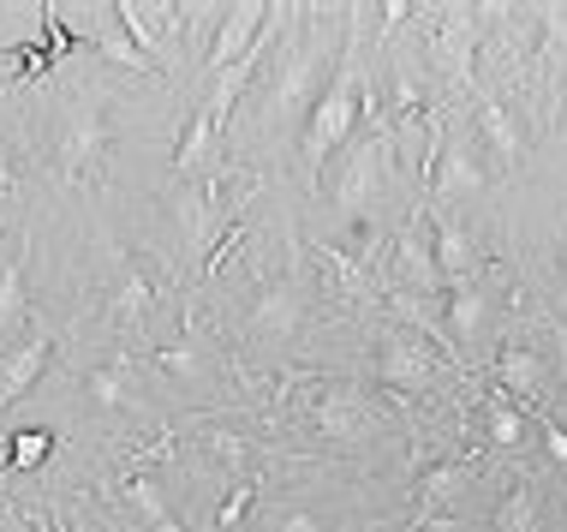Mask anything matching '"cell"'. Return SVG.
I'll return each mask as SVG.
<instances>
[{
    "label": "cell",
    "instance_id": "cell-1",
    "mask_svg": "<svg viewBox=\"0 0 567 532\" xmlns=\"http://www.w3.org/2000/svg\"><path fill=\"white\" fill-rule=\"evenodd\" d=\"M359 19H364V7H352V49L341 60V72H329L323 90H317V102L305 109L299 150H305V174L311 180L323 174V162L359 132V114L371 109V96H364V72H359Z\"/></svg>",
    "mask_w": 567,
    "mask_h": 532
},
{
    "label": "cell",
    "instance_id": "cell-2",
    "mask_svg": "<svg viewBox=\"0 0 567 532\" xmlns=\"http://www.w3.org/2000/svg\"><path fill=\"white\" fill-rule=\"evenodd\" d=\"M389 186H394V132L377 126V132H364V139L352 144L334 197H341V209L364 216L371 204H382V197H389Z\"/></svg>",
    "mask_w": 567,
    "mask_h": 532
},
{
    "label": "cell",
    "instance_id": "cell-3",
    "mask_svg": "<svg viewBox=\"0 0 567 532\" xmlns=\"http://www.w3.org/2000/svg\"><path fill=\"white\" fill-rule=\"evenodd\" d=\"M275 12H281V7H269V0H239V7H221V12H216V37H209L204 66H209V72L239 66V60L251 54L257 42H264V30L275 24Z\"/></svg>",
    "mask_w": 567,
    "mask_h": 532
},
{
    "label": "cell",
    "instance_id": "cell-4",
    "mask_svg": "<svg viewBox=\"0 0 567 532\" xmlns=\"http://www.w3.org/2000/svg\"><path fill=\"white\" fill-rule=\"evenodd\" d=\"M60 174L66 180H96L102 174V156H109V114L96 109V102H79L66 120V132H60Z\"/></svg>",
    "mask_w": 567,
    "mask_h": 532
},
{
    "label": "cell",
    "instance_id": "cell-5",
    "mask_svg": "<svg viewBox=\"0 0 567 532\" xmlns=\"http://www.w3.org/2000/svg\"><path fill=\"white\" fill-rule=\"evenodd\" d=\"M114 24L126 30V42L137 54L150 60V66L167 72V54H174V24H179V7H167V0H114Z\"/></svg>",
    "mask_w": 567,
    "mask_h": 532
},
{
    "label": "cell",
    "instance_id": "cell-6",
    "mask_svg": "<svg viewBox=\"0 0 567 532\" xmlns=\"http://www.w3.org/2000/svg\"><path fill=\"white\" fill-rule=\"evenodd\" d=\"M227 209H234V204H227V186H221V180H204V174L186 180V192L174 197L179 239H186L192 252H204L209 239H216V227L227 222Z\"/></svg>",
    "mask_w": 567,
    "mask_h": 532
},
{
    "label": "cell",
    "instance_id": "cell-7",
    "mask_svg": "<svg viewBox=\"0 0 567 532\" xmlns=\"http://www.w3.org/2000/svg\"><path fill=\"white\" fill-rule=\"evenodd\" d=\"M382 383L401 389V395L436 389V354L424 341H412L406 329H389V336H382Z\"/></svg>",
    "mask_w": 567,
    "mask_h": 532
},
{
    "label": "cell",
    "instance_id": "cell-8",
    "mask_svg": "<svg viewBox=\"0 0 567 532\" xmlns=\"http://www.w3.org/2000/svg\"><path fill=\"white\" fill-rule=\"evenodd\" d=\"M431 186H436L442 204H454V197H478L489 186L484 150L466 144V139H449V144H442V156H436V168H431Z\"/></svg>",
    "mask_w": 567,
    "mask_h": 532
},
{
    "label": "cell",
    "instance_id": "cell-9",
    "mask_svg": "<svg viewBox=\"0 0 567 532\" xmlns=\"http://www.w3.org/2000/svg\"><path fill=\"white\" fill-rule=\"evenodd\" d=\"M317 431L334 437V443H364V437L377 431V413L364 407L359 389H334L317 401Z\"/></svg>",
    "mask_w": 567,
    "mask_h": 532
},
{
    "label": "cell",
    "instance_id": "cell-10",
    "mask_svg": "<svg viewBox=\"0 0 567 532\" xmlns=\"http://www.w3.org/2000/svg\"><path fill=\"white\" fill-rule=\"evenodd\" d=\"M431 252H436L442 287H449V282H478V239H472L454 216L431 222Z\"/></svg>",
    "mask_w": 567,
    "mask_h": 532
},
{
    "label": "cell",
    "instance_id": "cell-11",
    "mask_svg": "<svg viewBox=\"0 0 567 532\" xmlns=\"http://www.w3.org/2000/svg\"><path fill=\"white\" fill-rule=\"evenodd\" d=\"M431 12H436V30H431L436 60L454 72V79H466V60H472V37H478V19H472V7H431Z\"/></svg>",
    "mask_w": 567,
    "mask_h": 532
},
{
    "label": "cell",
    "instance_id": "cell-12",
    "mask_svg": "<svg viewBox=\"0 0 567 532\" xmlns=\"http://www.w3.org/2000/svg\"><path fill=\"white\" fill-rule=\"evenodd\" d=\"M49 354H54L49 336H30L24 347H7V354H0V407L24 401L30 383L42 377V365H49Z\"/></svg>",
    "mask_w": 567,
    "mask_h": 532
},
{
    "label": "cell",
    "instance_id": "cell-13",
    "mask_svg": "<svg viewBox=\"0 0 567 532\" xmlns=\"http://www.w3.org/2000/svg\"><path fill=\"white\" fill-rule=\"evenodd\" d=\"M442 329H449L460 347H472L484 336V287L478 282H449L442 287Z\"/></svg>",
    "mask_w": 567,
    "mask_h": 532
},
{
    "label": "cell",
    "instance_id": "cell-14",
    "mask_svg": "<svg viewBox=\"0 0 567 532\" xmlns=\"http://www.w3.org/2000/svg\"><path fill=\"white\" fill-rule=\"evenodd\" d=\"M394 264H401V276L412 287H424V294H442V269H436V252H431V227H406L401 239H394Z\"/></svg>",
    "mask_w": 567,
    "mask_h": 532
},
{
    "label": "cell",
    "instance_id": "cell-15",
    "mask_svg": "<svg viewBox=\"0 0 567 532\" xmlns=\"http://www.w3.org/2000/svg\"><path fill=\"white\" fill-rule=\"evenodd\" d=\"M496 383L508 401H526V395H544V365L532 347H502V359H496Z\"/></svg>",
    "mask_w": 567,
    "mask_h": 532
},
{
    "label": "cell",
    "instance_id": "cell-16",
    "mask_svg": "<svg viewBox=\"0 0 567 532\" xmlns=\"http://www.w3.org/2000/svg\"><path fill=\"white\" fill-rule=\"evenodd\" d=\"M478 132H484L489 156H502V162H519V156H526V132L514 126V114L502 109L496 96H484V102H478Z\"/></svg>",
    "mask_w": 567,
    "mask_h": 532
},
{
    "label": "cell",
    "instance_id": "cell-17",
    "mask_svg": "<svg viewBox=\"0 0 567 532\" xmlns=\"http://www.w3.org/2000/svg\"><path fill=\"white\" fill-rule=\"evenodd\" d=\"M311 79H329V72H323V54H317V49H299L293 54V66H287V79H281V90H275V109H311V102H305V96H311Z\"/></svg>",
    "mask_w": 567,
    "mask_h": 532
},
{
    "label": "cell",
    "instance_id": "cell-18",
    "mask_svg": "<svg viewBox=\"0 0 567 532\" xmlns=\"http://www.w3.org/2000/svg\"><path fill=\"white\" fill-rule=\"evenodd\" d=\"M137 395V365L132 359H114V365H96L90 371V401L96 407H126Z\"/></svg>",
    "mask_w": 567,
    "mask_h": 532
},
{
    "label": "cell",
    "instance_id": "cell-19",
    "mask_svg": "<svg viewBox=\"0 0 567 532\" xmlns=\"http://www.w3.org/2000/svg\"><path fill=\"white\" fill-rule=\"evenodd\" d=\"M293 324H299V306H293V294H287V287H269V294L257 299V311H251V336H269V341H281V336H293Z\"/></svg>",
    "mask_w": 567,
    "mask_h": 532
},
{
    "label": "cell",
    "instance_id": "cell-20",
    "mask_svg": "<svg viewBox=\"0 0 567 532\" xmlns=\"http://www.w3.org/2000/svg\"><path fill=\"white\" fill-rule=\"evenodd\" d=\"M484 431H489V443H496V449H519V443H526V413H519L508 395L496 389L484 401Z\"/></svg>",
    "mask_w": 567,
    "mask_h": 532
},
{
    "label": "cell",
    "instance_id": "cell-21",
    "mask_svg": "<svg viewBox=\"0 0 567 532\" xmlns=\"http://www.w3.org/2000/svg\"><path fill=\"white\" fill-rule=\"evenodd\" d=\"M150 306H156V282H150L144 269H126L114 287V324H144Z\"/></svg>",
    "mask_w": 567,
    "mask_h": 532
},
{
    "label": "cell",
    "instance_id": "cell-22",
    "mask_svg": "<svg viewBox=\"0 0 567 532\" xmlns=\"http://www.w3.org/2000/svg\"><path fill=\"white\" fill-rule=\"evenodd\" d=\"M24 324V264H0V341Z\"/></svg>",
    "mask_w": 567,
    "mask_h": 532
},
{
    "label": "cell",
    "instance_id": "cell-23",
    "mask_svg": "<svg viewBox=\"0 0 567 532\" xmlns=\"http://www.w3.org/2000/svg\"><path fill=\"white\" fill-rule=\"evenodd\" d=\"M466 479H472V473H466V467H454V461L431 467V473H424V509H449Z\"/></svg>",
    "mask_w": 567,
    "mask_h": 532
},
{
    "label": "cell",
    "instance_id": "cell-24",
    "mask_svg": "<svg viewBox=\"0 0 567 532\" xmlns=\"http://www.w3.org/2000/svg\"><path fill=\"white\" fill-rule=\"evenodd\" d=\"M126 503L144 514L150 526H162V532H174V514H167V503H162V484L156 479H132L126 484Z\"/></svg>",
    "mask_w": 567,
    "mask_h": 532
},
{
    "label": "cell",
    "instance_id": "cell-25",
    "mask_svg": "<svg viewBox=\"0 0 567 532\" xmlns=\"http://www.w3.org/2000/svg\"><path fill=\"white\" fill-rule=\"evenodd\" d=\"M496 532H538V509H532V484H514L508 503L496 509Z\"/></svg>",
    "mask_w": 567,
    "mask_h": 532
},
{
    "label": "cell",
    "instance_id": "cell-26",
    "mask_svg": "<svg viewBox=\"0 0 567 532\" xmlns=\"http://www.w3.org/2000/svg\"><path fill=\"white\" fill-rule=\"evenodd\" d=\"M49 454H54V437H49V431H19V437H12V454H7V461L19 467V473H37Z\"/></svg>",
    "mask_w": 567,
    "mask_h": 532
},
{
    "label": "cell",
    "instance_id": "cell-27",
    "mask_svg": "<svg viewBox=\"0 0 567 532\" xmlns=\"http://www.w3.org/2000/svg\"><path fill=\"white\" fill-rule=\"evenodd\" d=\"M275 532H329V526L317 521V514H281V521H275Z\"/></svg>",
    "mask_w": 567,
    "mask_h": 532
},
{
    "label": "cell",
    "instance_id": "cell-28",
    "mask_svg": "<svg viewBox=\"0 0 567 532\" xmlns=\"http://www.w3.org/2000/svg\"><path fill=\"white\" fill-rule=\"evenodd\" d=\"M544 443H549V454H556V461H567V431L556 419H544Z\"/></svg>",
    "mask_w": 567,
    "mask_h": 532
},
{
    "label": "cell",
    "instance_id": "cell-29",
    "mask_svg": "<svg viewBox=\"0 0 567 532\" xmlns=\"http://www.w3.org/2000/svg\"><path fill=\"white\" fill-rule=\"evenodd\" d=\"M0 532H12V521H7V509H0Z\"/></svg>",
    "mask_w": 567,
    "mask_h": 532
},
{
    "label": "cell",
    "instance_id": "cell-30",
    "mask_svg": "<svg viewBox=\"0 0 567 532\" xmlns=\"http://www.w3.org/2000/svg\"><path fill=\"white\" fill-rule=\"evenodd\" d=\"M561 431H567V413H561Z\"/></svg>",
    "mask_w": 567,
    "mask_h": 532
},
{
    "label": "cell",
    "instance_id": "cell-31",
    "mask_svg": "<svg viewBox=\"0 0 567 532\" xmlns=\"http://www.w3.org/2000/svg\"><path fill=\"white\" fill-rule=\"evenodd\" d=\"M561 269H567V252H561Z\"/></svg>",
    "mask_w": 567,
    "mask_h": 532
}]
</instances>
